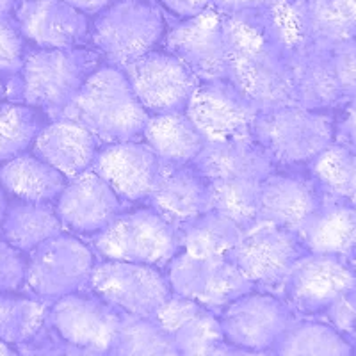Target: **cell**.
Wrapping results in <instances>:
<instances>
[{
	"instance_id": "cell-1",
	"label": "cell",
	"mask_w": 356,
	"mask_h": 356,
	"mask_svg": "<svg viewBox=\"0 0 356 356\" xmlns=\"http://www.w3.org/2000/svg\"><path fill=\"white\" fill-rule=\"evenodd\" d=\"M228 75L259 109L294 106L291 54L303 47L291 0L225 17Z\"/></svg>"
},
{
	"instance_id": "cell-2",
	"label": "cell",
	"mask_w": 356,
	"mask_h": 356,
	"mask_svg": "<svg viewBox=\"0 0 356 356\" xmlns=\"http://www.w3.org/2000/svg\"><path fill=\"white\" fill-rule=\"evenodd\" d=\"M59 118L82 123L100 141L122 143L143 136L150 114L134 93L123 68L106 65L91 72Z\"/></svg>"
},
{
	"instance_id": "cell-3",
	"label": "cell",
	"mask_w": 356,
	"mask_h": 356,
	"mask_svg": "<svg viewBox=\"0 0 356 356\" xmlns=\"http://www.w3.org/2000/svg\"><path fill=\"white\" fill-rule=\"evenodd\" d=\"M253 139L275 164H310L335 143V118L328 111L300 106L260 109L253 123Z\"/></svg>"
},
{
	"instance_id": "cell-4",
	"label": "cell",
	"mask_w": 356,
	"mask_h": 356,
	"mask_svg": "<svg viewBox=\"0 0 356 356\" xmlns=\"http://www.w3.org/2000/svg\"><path fill=\"white\" fill-rule=\"evenodd\" d=\"M93 54L82 49H34L25 54L22 102L59 118L93 72Z\"/></svg>"
},
{
	"instance_id": "cell-5",
	"label": "cell",
	"mask_w": 356,
	"mask_h": 356,
	"mask_svg": "<svg viewBox=\"0 0 356 356\" xmlns=\"http://www.w3.org/2000/svg\"><path fill=\"white\" fill-rule=\"evenodd\" d=\"M95 250L104 259L166 267L180 251L178 228L154 207L120 214L95 235Z\"/></svg>"
},
{
	"instance_id": "cell-6",
	"label": "cell",
	"mask_w": 356,
	"mask_h": 356,
	"mask_svg": "<svg viewBox=\"0 0 356 356\" xmlns=\"http://www.w3.org/2000/svg\"><path fill=\"white\" fill-rule=\"evenodd\" d=\"M164 34L161 9L146 0H116L98 13L91 29L95 49L114 66L150 52Z\"/></svg>"
},
{
	"instance_id": "cell-7",
	"label": "cell",
	"mask_w": 356,
	"mask_h": 356,
	"mask_svg": "<svg viewBox=\"0 0 356 356\" xmlns=\"http://www.w3.org/2000/svg\"><path fill=\"white\" fill-rule=\"evenodd\" d=\"M95 266V251L61 232L31 251L25 285L36 298L57 300L89 287Z\"/></svg>"
},
{
	"instance_id": "cell-8",
	"label": "cell",
	"mask_w": 356,
	"mask_h": 356,
	"mask_svg": "<svg viewBox=\"0 0 356 356\" xmlns=\"http://www.w3.org/2000/svg\"><path fill=\"white\" fill-rule=\"evenodd\" d=\"M356 287V269L348 257L305 253L282 285V298L294 314L316 317Z\"/></svg>"
},
{
	"instance_id": "cell-9",
	"label": "cell",
	"mask_w": 356,
	"mask_h": 356,
	"mask_svg": "<svg viewBox=\"0 0 356 356\" xmlns=\"http://www.w3.org/2000/svg\"><path fill=\"white\" fill-rule=\"evenodd\" d=\"M166 269L171 292L198 301L216 314L255 289L230 257L202 259L178 251Z\"/></svg>"
},
{
	"instance_id": "cell-10",
	"label": "cell",
	"mask_w": 356,
	"mask_h": 356,
	"mask_svg": "<svg viewBox=\"0 0 356 356\" xmlns=\"http://www.w3.org/2000/svg\"><path fill=\"white\" fill-rule=\"evenodd\" d=\"M89 289L118 310L148 317L171 296L166 273L159 267L111 259L95 266Z\"/></svg>"
},
{
	"instance_id": "cell-11",
	"label": "cell",
	"mask_w": 356,
	"mask_h": 356,
	"mask_svg": "<svg viewBox=\"0 0 356 356\" xmlns=\"http://www.w3.org/2000/svg\"><path fill=\"white\" fill-rule=\"evenodd\" d=\"M307 253L298 234L287 228L259 222L244 234L230 259L257 291H282L285 278Z\"/></svg>"
},
{
	"instance_id": "cell-12",
	"label": "cell",
	"mask_w": 356,
	"mask_h": 356,
	"mask_svg": "<svg viewBox=\"0 0 356 356\" xmlns=\"http://www.w3.org/2000/svg\"><path fill=\"white\" fill-rule=\"evenodd\" d=\"M259 111L230 79L200 81L186 107L205 141L253 138Z\"/></svg>"
},
{
	"instance_id": "cell-13",
	"label": "cell",
	"mask_w": 356,
	"mask_h": 356,
	"mask_svg": "<svg viewBox=\"0 0 356 356\" xmlns=\"http://www.w3.org/2000/svg\"><path fill=\"white\" fill-rule=\"evenodd\" d=\"M294 319V312L284 298L257 289L219 312L225 340L248 353L275 348Z\"/></svg>"
},
{
	"instance_id": "cell-14",
	"label": "cell",
	"mask_w": 356,
	"mask_h": 356,
	"mask_svg": "<svg viewBox=\"0 0 356 356\" xmlns=\"http://www.w3.org/2000/svg\"><path fill=\"white\" fill-rule=\"evenodd\" d=\"M49 326L59 337L91 353H111L116 340L122 310L97 296L73 294L54 300L49 312Z\"/></svg>"
},
{
	"instance_id": "cell-15",
	"label": "cell",
	"mask_w": 356,
	"mask_h": 356,
	"mask_svg": "<svg viewBox=\"0 0 356 356\" xmlns=\"http://www.w3.org/2000/svg\"><path fill=\"white\" fill-rule=\"evenodd\" d=\"M134 93L148 114L186 111L200 79L171 52L150 50L123 66Z\"/></svg>"
},
{
	"instance_id": "cell-16",
	"label": "cell",
	"mask_w": 356,
	"mask_h": 356,
	"mask_svg": "<svg viewBox=\"0 0 356 356\" xmlns=\"http://www.w3.org/2000/svg\"><path fill=\"white\" fill-rule=\"evenodd\" d=\"M166 50L186 63L200 81L227 79L225 17L209 8L187 20H180L166 34Z\"/></svg>"
},
{
	"instance_id": "cell-17",
	"label": "cell",
	"mask_w": 356,
	"mask_h": 356,
	"mask_svg": "<svg viewBox=\"0 0 356 356\" xmlns=\"http://www.w3.org/2000/svg\"><path fill=\"white\" fill-rule=\"evenodd\" d=\"M164 161L148 143L136 139L107 143L98 150L93 170L107 180L125 202H145L152 196L161 177Z\"/></svg>"
},
{
	"instance_id": "cell-18",
	"label": "cell",
	"mask_w": 356,
	"mask_h": 356,
	"mask_svg": "<svg viewBox=\"0 0 356 356\" xmlns=\"http://www.w3.org/2000/svg\"><path fill=\"white\" fill-rule=\"evenodd\" d=\"M122 202L107 180L91 168L70 178L61 195L57 196L56 212L68 230L97 235L122 214Z\"/></svg>"
},
{
	"instance_id": "cell-19",
	"label": "cell",
	"mask_w": 356,
	"mask_h": 356,
	"mask_svg": "<svg viewBox=\"0 0 356 356\" xmlns=\"http://www.w3.org/2000/svg\"><path fill=\"white\" fill-rule=\"evenodd\" d=\"M15 22L22 36L40 49H77L89 33L84 13L63 0H20Z\"/></svg>"
},
{
	"instance_id": "cell-20",
	"label": "cell",
	"mask_w": 356,
	"mask_h": 356,
	"mask_svg": "<svg viewBox=\"0 0 356 356\" xmlns=\"http://www.w3.org/2000/svg\"><path fill=\"white\" fill-rule=\"evenodd\" d=\"M324 196L310 173H276L271 171L260 182L259 222L296 232L316 211Z\"/></svg>"
},
{
	"instance_id": "cell-21",
	"label": "cell",
	"mask_w": 356,
	"mask_h": 356,
	"mask_svg": "<svg viewBox=\"0 0 356 356\" xmlns=\"http://www.w3.org/2000/svg\"><path fill=\"white\" fill-rule=\"evenodd\" d=\"M154 317L170 335L177 355H212L225 342L219 314L186 296L171 292Z\"/></svg>"
},
{
	"instance_id": "cell-22",
	"label": "cell",
	"mask_w": 356,
	"mask_h": 356,
	"mask_svg": "<svg viewBox=\"0 0 356 356\" xmlns=\"http://www.w3.org/2000/svg\"><path fill=\"white\" fill-rule=\"evenodd\" d=\"M148 202L155 211L178 227L211 211V180L195 164L164 162Z\"/></svg>"
},
{
	"instance_id": "cell-23",
	"label": "cell",
	"mask_w": 356,
	"mask_h": 356,
	"mask_svg": "<svg viewBox=\"0 0 356 356\" xmlns=\"http://www.w3.org/2000/svg\"><path fill=\"white\" fill-rule=\"evenodd\" d=\"M294 106L310 111H332L344 104L332 50L305 44L291 54Z\"/></svg>"
},
{
	"instance_id": "cell-24",
	"label": "cell",
	"mask_w": 356,
	"mask_h": 356,
	"mask_svg": "<svg viewBox=\"0 0 356 356\" xmlns=\"http://www.w3.org/2000/svg\"><path fill=\"white\" fill-rule=\"evenodd\" d=\"M34 150L38 157L49 162L70 180L93 168L100 150V139L82 123L57 118L38 134Z\"/></svg>"
},
{
	"instance_id": "cell-25",
	"label": "cell",
	"mask_w": 356,
	"mask_h": 356,
	"mask_svg": "<svg viewBox=\"0 0 356 356\" xmlns=\"http://www.w3.org/2000/svg\"><path fill=\"white\" fill-rule=\"evenodd\" d=\"M193 164L209 180L262 182L275 171V162L253 138L207 141Z\"/></svg>"
},
{
	"instance_id": "cell-26",
	"label": "cell",
	"mask_w": 356,
	"mask_h": 356,
	"mask_svg": "<svg viewBox=\"0 0 356 356\" xmlns=\"http://www.w3.org/2000/svg\"><path fill=\"white\" fill-rule=\"evenodd\" d=\"M296 234L308 253L349 259L356 246V209L324 193L316 211Z\"/></svg>"
},
{
	"instance_id": "cell-27",
	"label": "cell",
	"mask_w": 356,
	"mask_h": 356,
	"mask_svg": "<svg viewBox=\"0 0 356 356\" xmlns=\"http://www.w3.org/2000/svg\"><path fill=\"white\" fill-rule=\"evenodd\" d=\"M301 43L332 50L356 38V0H291Z\"/></svg>"
},
{
	"instance_id": "cell-28",
	"label": "cell",
	"mask_w": 356,
	"mask_h": 356,
	"mask_svg": "<svg viewBox=\"0 0 356 356\" xmlns=\"http://www.w3.org/2000/svg\"><path fill=\"white\" fill-rule=\"evenodd\" d=\"M143 136L152 150L171 164H193L207 143L186 111L150 114Z\"/></svg>"
},
{
	"instance_id": "cell-29",
	"label": "cell",
	"mask_w": 356,
	"mask_h": 356,
	"mask_svg": "<svg viewBox=\"0 0 356 356\" xmlns=\"http://www.w3.org/2000/svg\"><path fill=\"white\" fill-rule=\"evenodd\" d=\"M177 228L180 251L202 259L230 257L248 232L237 221L216 211L203 212Z\"/></svg>"
},
{
	"instance_id": "cell-30",
	"label": "cell",
	"mask_w": 356,
	"mask_h": 356,
	"mask_svg": "<svg viewBox=\"0 0 356 356\" xmlns=\"http://www.w3.org/2000/svg\"><path fill=\"white\" fill-rule=\"evenodd\" d=\"M63 228L56 209L47 202L18 200L9 203L0 221V235L24 253H31L41 243L61 234Z\"/></svg>"
},
{
	"instance_id": "cell-31",
	"label": "cell",
	"mask_w": 356,
	"mask_h": 356,
	"mask_svg": "<svg viewBox=\"0 0 356 356\" xmlns=\"http://www.w3.org/2000/svg\"><path fill=\"white\" fill-rule=\"evenodd\" d=\"M0 184L25 202L56 200L66 186V177L38 155L22 154L0 166Z\"/></svg>"
},
{
	"instance_id": "cell-32",
	"label": "cell",
	"mask_w": 356,
	"mask_h": 356,
	"mask_svg": "<svg viewBox=\"0 0 356 356\" xmlns=\"http://www.w3.org/2000/svg\"><path fill=\"white\" fill-rule=\"evenodd\" d=\"M273 351L285 356H348L355 348L330 323L294 319Z\"/></svg>"
},
{
	"instance_id": "cell-33",
	"label": "cell",
	"mask_w": 356,
	"mask_h": 356,
	"mask_svg": "<svg viewBox=\"0 0 356 356\" xmlns=\"http://www.w3.org/2000/svg\"><path fill=\"white\" fill-rule=\"evenodd\" d=\"M49 312V300L0 292V340L9 346H20L33 340L47 326Z\"/></svg>"
},
{
	"instance_id": "cell-34",
	"label": "cell",
	"mask_w": 356,
	"mask_h": 356,
	"mask_svg": "<svg viewBox=\"0 0 356 356\" xmlns=\"http://www.w3.org/2000/svg\"><path fill=\"white\" fill-rule=\"evenodd\" d=\"M308 166L326 195L356 209V152L333 143Z\"/></svg>"
},
{
	"instance_id": "cell-35",
	"label": "cell",
	"mask_w": 356,
	"mask_h": 356,
	"mask_svg": "<svg viewBox=\"0 0 356 356\" xmlns=\"http://www.w3.org/2000/svg\"><path fill=\"white\" fill-rule=\"evenodd\" d=\"M111 353L125 356L177 355L170 335L154 316H132L125 312H122V323Z\"/></svg>"
},
{
	"instance_id": "cell-36",
	"label": "cell",
	"mask_w": 356,
	"mask_h": 356,
	"mask_svg": "<svg viewBox=\"0 0 356 356\" xmlns=\"http://www.w3.org/2000/svg\"><path fill=\"white\" fill-rule=\"evenodd\" d=\"M259 189L255 180H211V211L250 230L259 225Z\"/></svg>"
},
{
	"instance_id": "cell-37",
	"label": "cell",
	"mask_w": 356,
	"mask_h": 356,
	"mask_svg": "<svg viewBox=\"0 0 356 356\" xmlns=\"http://www.w3.org/2000/svg\"><path fill=\"white\" fill-rule=\"evenodd\" d=\"M41 129L34 107L18 102L0 104V162L24 154Z\"/></svg>"
},
{
	"instance_id": "cell-38",
	"label": "cell",
	"mask_w": 356,
	"mask_h": 356,
	"mask_svg": "<svg viewBox=\"0 0 356 356\" xmlns=\"http://www.w3.org/2000/svg\"><path fill=\"white\" fill-rule=\"evenodd\" d=\"M24 36L17 22L0 17V73L17 75L24 66Z\"/></svg>"
},
{
	"instance_id": "cell-39",
	"label": "cell",
	"mask_w": 356,
	"mask_h": 356,
	"mask_svg": "<svg viewBox=\"0 0 356 356\" xmlns=\"http://www.w3.org/2000/svg\"><path fill=\"white\" fill-rule=\"evenodd\" d=\"M29 259L0 235V292H15L25 285Z\"/></svg>"
},
{
	"instance_id": "cell-40",
	"label": "cell",
	"mask_w": 356,
	"mask_h": 356,
	"mask_svg": "<svg viewBox=\"0 0 356 356\" xmlns=\"http://www.w3.org/2000/svg\"><path fill=\"white\" fill-rule=\"evenodd\" d=\"M333 66L344 102L356 97V38L332 49Z\"/></svg>"
},
{
	"instance_id": "cell-41",
	"label": "cell",
	"mask_w": 356,
	"mask_h": 356,
	"mask_svg": "<svg viewBox=\"0 0 356 356\" xmlns=\"http://www.w3.org/2000/svg\"><path fill=\"white\" fill-rule=\"evenodd\" d=\"M324 317L337 332L349 340L353 348H356V287L337 300L324 312Z\"/></svg>"
},
{
	"instance_id": "cell-42",
	"label": "cell",
	"mask_w": 356,
	"mask_h": 356,
	"mask_svg": "<svg viewBox=\"0 0 356 356\" xmlns=\"http://www.w3.org/2000/svg\"><path fill=\"white\" fill-rule=\"evenodd\" d=\"M342 113L335 120V143L356 152V97L342 104Z\"/></svg>"
},
{
	"instance_id": "cell-43",
	"label": "cell",
	"mask_w": 356,
	"mask_h": 356,
	"mask_svg": "<svg viewBox=\"0 0 356 356\" xmlns=\"http://www.w3.org/2000/svg\"><path fill=\"white\" fill-rule=\"evenodd\" d=\"M278 0H212V9L222 15V17H232L239 13L264 11L276 4Z\"/></svg>"
},
{
	"instance_id": "cell-44",
	"label": "cell",
	"mask_w": 356,
	"mask_h": 356,
	"mask_svg": "<svg viewBox=\"0 0 356 356\" xmlns=\"http://www.w3.org/2000/svg\"><path fill=\"white\" fill-rule=\"evenodd\" d=\"M159 2L178 20L196 17L212 6V0H159Z\"/></svg>"
},
{
	"instance_id": "cell-45",
	"label": "cell",
	"mask_w": 356,
	"mask_h": 356,
	"mask_svg": "<svg viewBox=\"0 0 356 356\" xmlns=\"http://www.w3.org/2000/svg\"><path fill=\"white\" fill-rule=\"evenodd\" d=\"M72 8L79 9L84 15H98L100 11L107 8L113 0H63Z\"/></svg>"
},
{
	"instance_id": "cell-46",
	"label": "cell",
	"mask_w": 356,
	"mask_h": 356,
	"mask_svg": "<svg viewBox=\"0 0 356 356\" xmlns=\"http://www.w3.org/2000/svg\"><path fill=\"white\" fill-rule=\"evenodd\" d=\"M17 8V0H0V17H6Z\"/></svg>"
},
{
	"instance_id": "cell-47",
	"label": "cell",
	"mask_w": 356,
	"mask_h": 356,
	"mask_svg": "<svg viewBox=\"0 0 356 356\" xmlns=\"http://www.w3.org/2000/svg\"><path fill=\"white\" fill-rule=\"evenodd\" d=\"M6 207H8V202H6L4 193H2V189H0V221H2V218H4Z\"/></svg>"
},
{
	"instance_id": "cell-48",
	"label": "cell",
	"mask_w": 356,
	"mask_h": 356,
	"mask_svg": "<svg viewBox=\"0 0 356 356\" xmlns=\"http://www.w3.org/2000/svg\"><path fill=\"white\" fill-rule=\"evenodd\" d=\"M13 349L9 348V344H6L4 340H0V355H13Z\"/></svg>"
},
{
	"instance_id": "cell-49",
	"label": "cell",
	"mask_w": 356,
	"mask_h": 356,
	"mask_svg": "<svg viewBox=\"0 0 356 356\" xmlns=\"http://www.w3.org/2000/svg\"><path fill=\"white\" fill-rule=\"evenodd\" d=\"M349 260H351V262H353V266H355V269H356V246L353 248L351 255H349Z\"/></svg>"
},
{
	"instance_id": "cell-50",
	"label": "cell",
	"mask_w": 356,
	"mask_h": 356,
	"mask_svg": "<svg viewBox=\"0 0 356 356\" xmlns=\"http://www.w3.org/2000/svg\"><path fill=\"white\" fill-rule=\"evenodd\" d=\"M6 95V88H4V84H2V81H0V98L4 97Z\"/></svg>"
}]
</instances>
